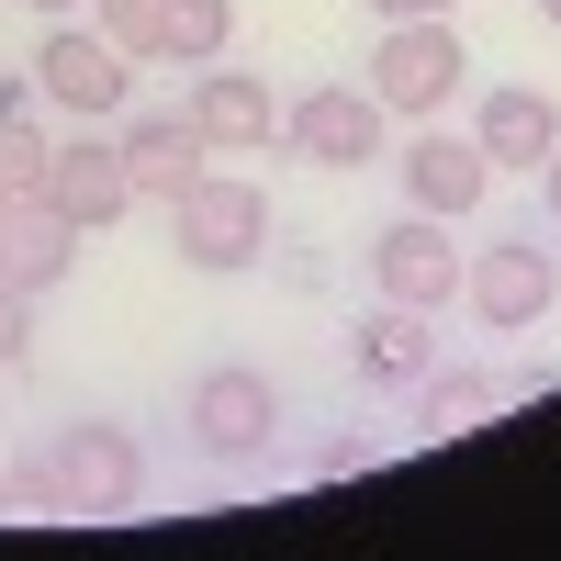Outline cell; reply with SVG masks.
Returning <instances> with one entry per match:
<instances>
[{"label":"cell","mask_w":561,"mask_h":561,"mask_svg":"<svg viewBox=\"0 0 561 561\" xmlns=\"http://www.w3.org/2000/svg\"><path fill=\"white\" fill-rule=\"evenodd\" d=\"M370 460H382L370 438H325V449H314V483H348V472H370Z\"/></svg>","instance_id":"cell-21"},{"label":"cell","mask_w":561,"mask_h":561,"mask_svg":"<svg viewBox=\"0 0 561 561\" xmlns=\"http://www.w3.org/2000/svg\"><path fill=\"white\" fill-rule=\"evenodd\" d=\"M460 34H449V12H427V23H382V45H370V102L382 113H449V90H460Z\"/></svg>","instance_id":"cell-5"},{"label":"cell","mask_w":561,"mask_h":561,"mask_svg":"<svg viewBox=\"0 0 561 561\" xmlns=\"http://www.w3.org/2000/svg\"><path fill=\"white\" fill-rule=\"evenodd\" d=\"M460 304H472L483 325H505V337H528V325L561 304V259H550L539 237H505V248H483V259H460Z\"/></svg>","instance_id":"cell-6"},{"label":"cell","mask_w":561,"mask_h":561,"mask_svg":"<svg viewBox=\"0 0 561 561\" xmlns=\"http://www.w3.org/2000/svg\"><path fill=\"white\" fill-rule=\"evenodd\" d=\"M348 370H359V393H415L438 370V314H415V304H370L348 325Z\"/></svg>","instance_id":"cell-11"},{"label":"cell","mask_w":561,"mask_h":561,"mask_svg":"<svg viewBox=\"0 0 561 561\" xmlns=\"http://www.w3.org/2000/svg\"><path fill=\"white\" fill-rule=\"evenodd\" d=\"M539 23H561V0H539Z\"/></svg>","instance_id":"cell-26"},{"label":"cell","mask_w":561,"mask_h":561,"mask_svg":"<svg viewBox=\"0 0 561 561\" xmlns=\"http://www.w3.org/2000/svg\"><path fill=\"white\" fill-rule=\"evenodd\" d=\"M158 12H169V0H90V23H102L135 68H158Z\"/></svg>","instance_id":"cell-18"},{"label":"cell","mask_w":561,"mask_h":561,"mask_svg":"<svg viewBox=\"0 0 561 561\" xmlns=\"http://www.w3.org/2000/svg\"><path fill=\"white\" fill-rule=\"evenodd\" d=\"M472 147H483L494 169H539V158L561 147V102H550V90H483Z\"/></svg>","instance_id":"cell-15"},{"label":"cell","mask_w":561,"mask_h":561,"mask_svg":"<svg viewBox=\"0 0 561 561\" xmlns=\"http://www.w3.org/2000/svg\"><path fill=\"white\" fill-rule=\"evenodd\" d=\"M45 158H57V147L34 135V113H23V124H0V192H45Z\"/></svg>","instance_id":"cell-19"},{"label":"cell","mask_w":561,"mask_h":561,"mask_svg":"<svg viewBox=\"0 0 561 561\" xmlns=\"http://www.w3.org/2000/svg\"><path fill=\"white\" fill-rule=\"evenodd\" d=\"M45 460V517H124L135 494H147V449H135L113 415H79L34 449Z\"/></svg>","instance_id":"cell-1"},{"label":"cell","mask_w":561,"mask_h":561,"mask_svg":"<svg viewBox=\"0 0 561 561\" xmlns=\"http://www.w3.org/2000/svg\"><path fill=\"white\" fill-rule=\"evenodd\" d=\"M528 180H539V214H550V225H561V147H550V158H539V169H528Z\"/></svg>","instance_id":"cell-22"},{"label":"cell","mask_w":561,"mask_h":561,"mask_svg":"<svg viewBox=\"0 0 561 561\" xmlns=\"http://www.w3.org/2000/svg\"><path fill=\"white\" fill-rule=\"evenodd\" d=\"M382 23H427V12H449V0H370Z\"/></svg>","instance_id":"cell-24"},{"label":"cell","mask_w":561,"mask_h":561,"mask_svg":"<svg viewBox=\"0 0 561 561\" xmlns=\"http://www.w3.org/2000/svg\"><path fill=\"white\" fill-rule=\"evenodd\" d=\"M113 147H124V180H135V203H180V192H192V180H203V135H192V113H124L113 124Z\"/></svg>","instance_id":"cell-13"},{"label":"cell","mask_w":561,"mask_h":561,"mask_svg":"<svg viewBox=\"0 0 561 561\" xmlns=\"http://www.w3.org/2000/svg\"><path fill=\"white\" fill-rule=\"evenodd\" d=\"M404 192H415V214H483V192H494V158L472 147V135H449V124H427L404 147Z\"/></svg>","instance_id":"cell-14"},{"label":"cell","mask_w":561,"mask_h":561,"mask_svg":"<svg viewBox=\"0 0 561 561\" xmlns=\"http://www.w3.org/2000/svg\"><path fill=\"white\" fill-rule=\"evenodd\" d=\"M23 113H34V68H23V79H0V124H23Z\"/></svg>","instance_id":"cell-23"},{"label":"cell","mask_w":561,"mask_h":561,"mask_svg":"<svg viewBox=\"0 0 561 561\" xmlns=\"http://www.w3.org/2000/svg\"><path fill=\"white\" fill-rule=\"evenodd\" d=\"M34 12H45V23H68V12H90V0H34Z\"/></svg>","instance_id":"cell-25"},{"label":"cell","mask_w":561,"mask_h":561,"mask_svg":"<svg viewBox=\"0 0 561 561\" xmlns=\"http://www.w3.org/2000/svg\"><path fill=\"white\" fill-rule=\"evenodd\" d=\"M180 113H192V135H203V147L214 158H259L270 147V135H280V102H270V79H248V68H192V102H180Z\"/></svg>","instance_id":"cell-10"},{"label":"cell","mask_w":561,"mask_h":561,"mask_svg":"<svg viewBox=\"0 0 561 561\" xmlns=\"http://www.w3.org/2000/svg\"><path fill=\"white\" fill-rule=\"evenodd\" d=\"M124 90H135V57L102 34V23H45L34 45V102H57L68 124H124Z\"/></svg>","instance_id":"cell-2"},{"label":"cell","mask_w":561,"mask_h":561,"mask_svg":"<svg viewBox=\"0 0 561 561\" xmlns=\"http://www.w3.org/2000/svg\"><path fill=\"white\" fill-rule=\"evenodd\" d=\"M180 427H192L203 460L237 472V460H259V449L280 438V382H270V370H248V359H225V370H203V382H192Z\"/></svg>","instance_id":"cell-4"},{"label":"cell","mask_w":561,"mask_h":561,"mask_svg":"<svg viewBox=\"0 0 561 561\" xmlns=\"http://www.w3.org/2000/svg\"><path fill=\"white\" fill-rule=\"evenodd\" d=\"M68 270H79V225L45 203V192H0V280L45 304Z\"/></svg>","instance_id":"cell-12"},{"label":"cell","mask_w":561,"mask_h":561,"mask_svg":"<svg viewBox=\"0 0 561 561\" xmlns=\"http://www.w3.org/2000/svg\"><path fill=\"white\" fill-rule=\"evenodd\" d=\"M382 102H370V79L348 90V79H314L293 113H280V135H293V158H314V169H370L382 158Z\"/></svg>","instance_id":"cell-7"},{"label":"cell","mask_w":561,"mask_h":561,"mask_svg":"<svg viewBox=\"0 0 561 561\" xmlns=\"http://www.w3.org/2000/svg\"><path fill=\"white\" fill-rule=\"evenodd\" d=\"M370 280L382 304H415V314H449L460 304V248H449V214H404L370 237Z\"/></svg>","instance_id":"cell-8"},{"label":"cell","mask_w":561,"mask_h":561,"mask_svg":"<svg viewBox=\"0 0 561 561\" xmlns=\"http://www.w3.org/2000/svg\"><path fill=\"white\" fill-rule=\"evenodd\" d=\"M45 203H57L79 237H102V225L135 214V180H124V147H113V124H79L57 158H45Z\"/></svg>","instance_id":"cell-9"},{"label":"cell","mask_w":561,"mask_h":561,"mask_svg":"<svg viewBox=\"0 0 561 561\" xmlns=\"http://www.w3.org/2000/svg\"><path fill=\"white\" fill-rule=\"evenodd\" d=\"M505 415V382L494 370H427V382H415V427H438V438H472V427H494Z\"/></svg>","instance_id":"cell-16"},{"label":"cell","mask_w":561,"mask_h":561,"mask_svg":"<svg viewBox=\"0 0 561 561\" xmlns=\"http://www.w3.org/2000/svg\"><path fill=\"white\" fill-rule=\"evenodd\" d=\"M169 248L192 259V270H259L270 259V192H259V180L203 169L192 192L169 203Z\"/></svg>","instance_id":"cell-3"},{"label":"cell","mask_w":561,"mask_h":561,"mask_svg":"<svg viewBox=\"0 0 561 561\" xmlns=\"http://www.w3.org/2000/svg\"><path fill=\"white\" fill-rule=\"evenodd\" d=\"M237 45V0H169L158 12V68H214Z\"/></svg>","instance_id":"cell-17"},{"label":"cell","mask_w":561,"mask_h":561,"mask_svg":"<svg viewBox=\"0 0 561 561\" xmlns=\"http://www.w3.org/2000/svg\"><path fill=\"white\" fill-rule=\"evenodd\" d=\"M34 348V293H12V280H0V370H12Z\"/></svg>","instance_id":"cell-20"}]
</instances>
